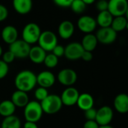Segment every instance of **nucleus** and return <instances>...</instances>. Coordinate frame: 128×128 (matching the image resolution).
Segmentation results:
<instances>
[{
    "label": "nucleus",
    "instance_id": "c756f323",
    "mask_svg": "<svg viewBox=\"0 0 128 128\" xmlns=\"http://www.w3.org/2000/svg\"><path fill=\"white\" fill-rule=\"evenodd\" d=\"M9 72V66L8 64L6 63L4 61L0 60V80L5 78Z\"/></svg>",
    "mask_w": 128,
    "mask_h": 128
},
{
    "label": "nucleus",
    "instance_id": "c85d7f7f",
    "mask_svg": "<svg viewBox=\"0 0 128 128\" xmlns=\"http://www.w3.org/2000/svg\"><path fill=\"white\" fill-rule=\"evenodd\" d=\"M48 95H49V93L48 91V89L42 88V87L36 88L34 91V97L36 100L39 102L43 101Z\"/></svg>",
    "mask_w": 128,
    "mask_h": 128
},
{
    "label": "nucleus",
    "instance_id": "f8f14e48",
    "mask_svg": "<svg viewBox=\"0 0 128 128\" xmlns=\"http://www.w3.org/2000/svg\"><path fill=\"white\" fill-rule=\"evenodd\" d=\"M84 51V50L80 42H70L65 47L64 56L70 61H76L81 59Z\"/></svg>",
    "mask_w": 128,
    "mask_h": 128
},
{
    "label": "nucleus",
    "instance_id": "6e6552de",
    "mask_svg": "<svg viewBox=\"0 0 128 128\" xmlns=\"http://www.w3.org/2000/svg\"><path fill=\"white\" fill-rule=\"evenodd\" d=\"M127 8V0H108V12L113 18L124 16Z\"/></svg>",
    "mask_w": 128,
    "mask_h": 128
},
{
    "label": "nucleus",
    "instance_id": "79ce46f5",
    "mask_svg": "<svg viewBox=\"0 0 128 128\" xmlns=\"http://www.w3.org/2000/svg\"><path fill=\"white\" fill-rule=\"evenodd\" d=\"M2 54H3V49H2V47L1 46V44H0V58L2 57Z\"/></svg>",
    "mask_w": 128,
    "mask_h": 128
},
{
    "label": "nucleus",
    "instance_id": "2f4dec72",
    "mask_svg": "<svg viewBox=\"0 0 128 128\" xmlns=\"http://www.w3.org/2000/svg\"><path fill=\"white\" fill-rule=\"evenodd\" d=\"M96 110L97 109L93 107L90 109L84 111V118H86V120H95L96 115Z\"/></svg>",
    "mask_w": 128,
    "mask_h": 128
},
{
    "label": "nucleus",
    "instance_id": "473e14b6",
    "mask_svg": "<svg viewBox=\"0 0 128 128\" xmlns=\"http://www.w3.org/2000/svg\"><path fill=\"white\" fill-rule=\"evenodd\" d=\"M51 53L55 55L57 58H60L64 56V54H65V47H63L62 45L57 44L56 47L52 50Z\"/></svg>",
    "mask_w": 128,
    "mask_h": 128
},
{
    "label": "nucleus",
    "instance_id": "4c0bfd02",
    "mask_svg": "<svg viewBox=\"0 0 128 128\" xmlns=\"http://www.w3.org/2000/svg\"><path fill=\"white\" fill-rule=\"evenodd\" d=\"M93 54L92 52H90V51H87V50H84L82 54V56L81 57L82 60H83L84 62H90L93 60Z\"/></svg>",
    "mask_w": 128,
    "mask_h": 128
},
{
    "label": "nucleus",
    "instance_id": "9b49d317",
    "mask_svg": "<svg viewBox=\"0 0 128 128\" xmlns=\"http://www.w3.org/2000/svg\"><path fill=\"white\" fill-rule=\"evenodd\" d=\"M114 118L113 109L108 106H101L96 110L95 120L100 126L110 125Z\"/></svg>",
    "mask_w": 128,
    "mask_h": 128
},
{
    "label": "nucleus",
    "instance_id": "49530a36",
    "mask_svg": "<svg viewBox=\"0 0 128 128\" xmlns=\"http://www.w3.org/2000/svg\"><path fill=\"white\" fill-rule=\"evenodd\" d=\"M107 1H108V0H107Z\"/></svg>",
    "mask_w": 128,
    "mask_h": 128
},
{
    "label": "nucleus",
    "instance_id": "2eb2a0df",
    "mask_svg": "<svg viewBox=\"0 0 128 128\" xmlns=\"http://www.w3.org/2000/svg\"><path fill=\"white\" fill-rule=\"evenodd\" d=\"M57 32L62 39H70L75 32V26L70 20H63L60 24Z\"/></svg>",
    "mask_w": 128,
    "mask_h": 128
},
{
    "label": "nucleus",
    "instance_id": "a19ab883",
    "mask_svg": "<svg viewBox=\"0 0 128 128\" xmlns=\"http://www.w3.org/2000/svg\"><path fill=\"white\" fill-rule=\"evenodd\" d=\"M99 128H114V127L111 125H106V126H100Z\"/></svg>",
    "mask_w": 128,
    "mask_h": 128
},
{
    "label": "nucleus",
    "instance_id": "58836bf2",
    "mask_svg": "<svg viewBox=\"0 0 128 128\" xmlns=\"http://www.w3.org/2000/svg\"><path fill=\"white\" fill-rule=\"evenodd\" d=\"M23 128H38V126L37 125V123L26 121L23 125Z\"/></svg>",
    "mask_w": 128,
    "mask_h": 128
},
{
    "label": "nucleus",
    "instance_id": "7c9ffc66",
    "mask_svg": "<svg viewBox=\"0 0 128 128\" xmlns=\"http://www.w3.org/2000/svg\"><path fill=\"white\" fill-rule=\"evenodd\" d=\"M15 59L16 58H15L14 55L8 50V51H6V52L3 53L1 60L2 61H4L6 63H7V64H8V65H9L10 63H12V62H13L14 61Z\"/></svg>",
    "mask_w": 128,
    "mask_h": 128
},
{
    "label": "nucleus",
    "instance_id": "b1692460",
    "mask_svg": "<svg viewBox=\"0 0 128 128\" xmlns=\"http://www.w3.org/2000/svg\"><path fill=\"white\" fill-rule=\"evenodd\" d=\"M113 18H114L112 17V15L108 11L99 12L96 19V24L100 26V28L109 27L112 25Z\"/></svg>",
    "mask_w": 128,
    "mask_h": 128
},
{
    "label": "nucleus",
    "instance_id": "72a5a7b5",
    "mask_svg": "<svg viewBox=\"0 0 128 128\" xmlns=\"http://www.w3.org/2000/svg\"><path fill=\"white\" fill-rule=\"evenodd\" d=\"M74 0H53L54 3L61 8H69Z\"/></svg>",
    "mask_w": 128,
    "mask_h": 128
},
{
    "label": "nucleus",
    "instance_id": "5701e85b",
    "mask_svg": "<svg viewBox=\"0 0 128 128\" xmlns=\"http://www.w3.org/2000/svg\"><path fill=\"white\" fill-rule=\"evenodd\" d=\"M17 107L11 100H5L0 102V115L3 118L9 117L14 114Z\"/></svg>",
    "mask_w": 128,
    "mask_h": 128
},
{
    "label": "nucleus",
    "instance_id": "e433bc0d",
    "mask_svg": "<svg viewBox=\"0 0 128 128\" xmlns=\"http://www.w3.org/2000/svg\"><path fill=\"white\" fill-rule=\"evenodd\" d=\"M100 125L96 120H86L83 125V128H99Z\"/></svg>",
    "mask_w": 128,
    "mask_h": 128
},
{
    "label": "nucleus",
    "instance_id": "1a4fd4ad",
    "mask_svg": "<svg viewBox=\"0 0 128 128\" xmlns=\"http://www.w3.org/2000/svg\"><path fill=\"white\" fill-rule=\"evenodd\" d=\"M80 94L77 88L72 87H67L63 90L60 96L62 106H73L76 105Z\"/></svg>",
    "mask_w": 128,
    "mask_h": 128
},
{
    "label": "nucleus",
    "instance_id": "a211bd4d",
    "mask_svg": "<svg viewBox=\"0 0 128 128\" xmlns=\"http://www.w3.org/2000/svg\"><path fill=\"white\" fill-rule=\"evenodd\" d=\"M47 55V52L44 50L38 45L31 47L28 57L32 62L35 64H42L44 62V58Z\"/></svg>",
    "mask_w": 128,
    "mask_h": 128
},
{
    "label": "nucleus",
    "instance_id": "20e7f679",
    "mask_svg": "<svg viewBox=\"0 0 128 128\" xmlns=\"http://www.w3.org/2000/svg\"><path fill=\"white\" fill-rule=\"evenodd\" d=\"M42 33L39 26L36 23H29L24 27L22 30V38L30 45L35 44L38 42L39 36Z\"/></svg>",
    "mask_w": 128,
    "mask_h": 128
},
{
    "label": "nucleus",
    "instance_id": "ddd939ff",
    "mask_svg": "<svg viewBox=\"0 0 128 128\" xmlns=\"http://www.w3.org/2000/svg\"><path fill=\"white\" fill-rule=\"evenodd\" d=\"M96 19L89 15H84L79 18L77 21V26L79 30L85 34L93 33L96 28Z\"/></svg>",
    "mask_w": 128,
    "mask_h": 128
},
{
    "label": "nucleus",
    "instance_id": "bb28decb",
    "mask_svg": "<svg viewBox=\"0 0 128 128\" xmlns=\"http://www.w3.org/2000/svg\"><path fill=\"white\" fill-rule=\"evenodd\" d=\"M59 62V58H57L55 55H54L51 52L47 53V55L44 60V65L49 70L55 68Z\"/></svg>",
    "mask_w": 128,
    "mask_h": 128
},
{
    "label": "nucleus",
    "instance_id": "f03ea898",
    "mask_svg": "<svg viewBox=\"0 0 128 128\" xmlns=\"http://www.w3.org/2000/svg\"><path fill=\"white\" fill-rule=\"evenodd\" d=\"M41 103L36 100L30 101L24 108V116L26 121L38 123L43 116Z\"/></svg>",
    "mask_w": 128,
    "mask_h": 128
},
{
    "label": "nucleus",
    "instance_id": "39448f33",
    "mask_svg": "<svg viewBox=\"0 0 128 128\" xmlns=\"http://www.w3.org/2000/svg\"><path fill=\"white\" fill-rule=\"evenodd\" d=\"M37 43L38 45L44 50L47 53H50L56 47V45L58 44L57 36L54 32L50 30H45L42 32Z\"/></svg>",
    "mask_w": 128,
    "mask_h": 128
},
{
    "label": "nucleus",
    "instance_id": "ea45409f",
    "mask_svg": "<svg viewBox=\"0 0 128 128\" xmlns=\"http://www.w3.org/2000/svg\"><path fill=\"white\" fill-rule=\"evenodd\" d=\"M82 1L86 4V6H88V5H91L94 3L96 2V0H82Z\"/></svg>",
    "mask_w": 128,
    "mask_h": 128
},
{
    "label": "nucleus",
    "instance_id": "dca6fc26",
    "mask_svg": "<svg viewBox=\"0 0 128 128\" xmlns=\"http://www.w3.org/2000/svg\"><path fill=\"white\" fill-rule=\"evenodd\" d=\"M113 106L116 112L120 114L128 112V94L121 93L118 94L113 101Z\"/></svg>",
    "mask_w": 128,
    "mask_h": 128
},
{
    "label": "nucleus",
    "instance_id": "c9c22d12",
    "mask_svg": "<svg viewBox=\"0 0 128 128\" xmlns=\"http://www.w3.org/2000/svg\"><path fill=\"white\" fill-rule=\"evenodd\" d=\"M8 8L5 6L0 4V22L6 20L8 18Z\"/></svg>",
    "mask_w": 128,
    "mask_h": 128
},
{
    "label": "nucleus",
    "instance_id": "6ab92c4d",
    "mask_svg": "<svg viewBox=\"0 0 128 128\" xmlns=\"http://www.w3.org/2000/svg\"><path fill=\"white\" fill-rule=\"evenodd\" d=\"M14 9L21 15L29 14L32 8V0H13Z\"/></svg>",
    "mask_w": 128,
    "mask_h": 128
},
{
    "label": "nucleus",
    "instance_id": "412c9836",
    "mask_svg": "<svg viewBox=\"0 0 128 128\" xmlns=\"http://www.w3.org/2000/svg\"><path fill=\"white\" fill-rule=\"evenodd\" d=\"M76 105L81 110L84 112L94 107V99L93 96L88 93L80 94Z\"/></svg>",
    "mask_w": 128,
    "mask_h": 128
},
{
    "label": "nucleus",
    "instance_id": "c03bdc74",
    "mask_svg": "<svg viewBox=\"0 0 128 128\" xmlns=\"http://www.w3.org/2000/svg\"><path fill=\"white\" fill-rule=\"evenodd\" d=\"M126 30H128V21H127L126 25Z\"/></svg>",
    "mask_w": 128,
    "mask_h": 128
},
{
    "label": "nucleus",
    "instance_id": "7ed1b4c3",
    "mask_svg": "<svg viewBox=\"0 0 128 128\" xmlns=\"http://www.w3.org/2000/svg\"><path fill=\"white\" fill-rule=\"evenodd\" d=\"M40 103L43 112L48 114H54L62 107L60 96L57 94H49Z\"/></svg>",
    "mask_w": 128,
    "mask_h": 128
},
{
    "label": "nucleus",
    "instance_id": "4be33fe9",
    "mask_svg": "<svg viewBox=\"0 0 128 128\" xmlns=\"http://www.w3.org/2000/svg\"><path fill=\"white\" fill-rule=\"evenodd\" d=\"M80 43L84 50L93 52L97 46L98 41L94 34L89 33L85 34L84 36V37L82 39V42Z\"/></svg>",
    "mask_w": 128,
    "mask_h": 128
},
{
    "label": "nucleus",
    "instance_id": "37998d69",
    "mask_svg": "<svg viewBox=\"0 0 128 128\" xmlns=\"http://www.w3.org/2000/svg\"><path fill=\"white\" fill-rule=\"evenodd\" d=\"M125 18H126V20H127V21H128V8H127V10H126V14H125Z\"/></svg>",
    "mask_w": 128,
    "mask_h": 128
},
{
    "label": "nucleus",
    "instance_id": "0eeeda50",
    "mask_svg": "<svg viewBox=\"0 0 128 128\" xmlns=\"http://www.w3.org/2000/svg\"><path fill=\"white\" fill-rule=\"evenodd\" d=\"M31 45L23 39H18L9 45V50L14 55L15 58L24 59L28 57Z\"/></svg>",
    "mask_w": 128,
    "mask_h": 128
},
{
    "label": "nucleus",
    "instance_id": "aec40b11",
    "mask_svg": "<svg viewBox=\"0 0 128 128\" xmlns=\"http://www.w3.org/2000/svg\"><path fill=\"white\" fill-rule=\"evenodd\" d=\"M11 101L17 108H24L30 100L27 93L16 90L12 94Z\"/></svg>",
    "mask_w": 128,
    "mask_h": 128
},
{
    "label": "nucleus",
    "instance_id": "393cba45",
    "mask_svg": "<svg viewBox=\"0 0 128 128\" xmlns=\"http://www.w3.org/2000/svg\"><path fill=\"white\" fill-rule=\"evenodd\" d=\"M21 120L17 115L4 118L1 124V128H21Z\"/></svg>",
    "mask_w": 128,
    "mask_h": 128
},
{
    "label": "nucleus",
    "instance_id": "f257e3e1",
    "mask_svg": "<svg viewBox=\"0 0 128 128\" xmlns=\"http://www.w3.org/2000/svg\"><path fill=\"white\" fill-rule=\"evenodd\" d=\"M14 82L17 90L28 94L37 85L36 75L31 70H24L16 75Z\"/></svg>",
    "mask_w": 128,
    "mask_h": 128
},
{
    "label": "nucleus",
    "instance_id": "cd10ccee",
    "mask_svg": "<svg viewBox=\"0 0 128 128\" xmlns=\"http://www.w3.org/2000/svg\"><path fill=\"white\" fill-rule=\"evenodd\" d=\"M86 7H87L86 4L82 0H74L70 8H71L73 12L79 14H82L85 11Z\"/></svg>",
    "mask_w": 128,
    "mask_h": 128
},
{
    "label": "nucleus",
    "instance_id": "9d476101",
    "mask_svg": "<svg viewBox=\"0 0 128 128\" xmlns=\"http://www.w3.org/2000/svg\"><path fill=\"white\" fill-rule=\"evenodd\" d=\"M98 43L102 44H111L114 43L117 38V32L111 27L100 28L95 34Z\"/></svg>",
    "mask_w": 128,
    "mask_h": 128
},
{
    "label": "nucleus",
    "instance_id": "4468645a",
    "mask_svg": "<svg viewBox=\"0 0 128 128\" xmlns=\"http://www.w3.org/2000/svg\"><path fill=\"white\" fill-rule=\"evenodd\" d=\"M37 84L38 87H42L48 89L53 87L56 82L55 75L50 70H43L36 75Z\"/></svg>",
    "mask_w": 128,
    "mask_h": 128
},
{
    "label": "nucleus",
    "instance_id": "f3484780",
    "mask_svg": "<svg viewBox=\"0 0 128 128\" xmlns=\"http://www.w3.org/2000/svg\"><path fill=\"white\" fill-rule=\"evenodd\" d=\"M1 37L5 43L10 45L18 39V31L14 26H6L2 30Z\"/></svg>",
    "mask_w": 128,
    "mask_h": 128
},
{
    "label": "nucleus",
    "instance_id": "a878e982",
    "mask_svg": "<svg viewBox=\"0 0 128 128\" xmlns=\"http://www.w3.org/2000/svg\"><path fill=\"white\" fill-rule=\"evenodd\" d=\"M127 23V20L125 16L116 17L113 18L111 27L118 33L126 30V25Z\"/></svg>",
    "mask_w": 128,
    "mask_h": 128
},
{
    "label": "nucleus",
    "instance_id": "a18cd8bd",
    "mask_svg": "<svg viewBox=\"0 0 128 128\" xmlns=\"http://www.w3.org/2000/svg\"><path fill=\"white\" fill-rule=\"evenodd\" d=\"M126 62H127V64H128V57H127V60H126Z\"/></svg>",
    "mask_w": 128,
    "mask_h": 128
},
{
    "label": "nucleus",
    "instance_id": "f704fd0d",
    "mask_svg": "<svg viewBox=\"0 0 128 128\" xmlns=\"http://www.w3.org/2000/svg\"><path fill=\"white\" fill-rule=\"evenodd\" d=\"M96 8L99 12L108 11V1L107 0H99L96 4Z\"/></svg>",
    "mask_w": 128,
    "mask_h": 128
},
{
    "label": "nucleus",
    "instance_id": "423d86ee",
    "mask_svg": "<svg viewBox=\"0 0 128 128\" xmlns=\"http://www.w3.org/2000/svg\"><path fill=\"white\" fill-rule=\"evenodd\" d=\"M56 78L60 84L66 88L72 87L78 80V75L74 70L65 68L59 71Z\"/></svg>",
    "mask_w": 128,
    "mask_h": 128
}]
</instances>
